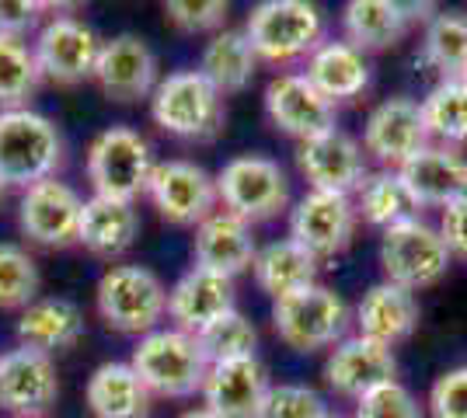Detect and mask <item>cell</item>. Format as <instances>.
<instances>
[{
  "label": "cell",
  "mask_w": 467,
  "mask_h": 418,
  "mask_svg": "<svg viewBox=\"0 0 467 418\" xmlns=\"http://www.w3.org/2000/svg\"><path fill=\"white\" fill-rule=\"evenodd\" d=\"M356 223L359 217H356L352 196L304 192L290 209V240H296L314 261H325L349 248Z\"/></svg>",
  "instance_id": "cell-11"
},
{
  "label": "cell",
  "mask_w": 467,
  "mask_h": 418,
  "mask_svg": "<svg viewBox=\"0 0 467 418\" xmlns=\"http://www.w3.org/2000/svg\"><path fill=\"white\" fill-rule=\"evenodd\" d=\"M429 143L432 139L422 122V108H419V101L405 98V95L380 101L363 126V150L394 171Z\"/></svg>",
  "instance_id": "cell-15"
},
{
  "label": "cell",
  "mask_w": 467,
  "mask_h": 418,
  "mask_svg": "<svg viewBox=\"0 0 467 418\" xmlns=\"http://www.w3.org/2000/svg\"><path fill=\"white\" fill-rule=\"evenodd\" d=\"M254 255H258V244H254L252 223L227 209H216L213 217H206L195 227L192 261L199 269L234 279L252 269Z\"/></svg>",
  "instance_id": "cell-21"
},
{
  "label": "cell",
  "mask_w": 467,
  "mask_h": 418,
  "mask_svg": "<svg viewBox=\"0 0 467 418\" xmlns=\"http://www.w3.org/2000/svg\"><path fill=\"white\" fill-rule=\"evenodd\" d=\"M63 160V137L32 108H0V181L18 185L21 192L36 181L57 175Z\"/></svg>",
  "instance_id": "cell-3"
},
{
  "label": "cell",
  "mask_w": 467,
  "mask_h": 418,
  "mask_svg": "<svg viewBox=\"0 0 467 418\" xmlns=\"http://www.w3.org/2000/svg\"><path fill=\"white\" fill-rule=\"evenodd\" d=\"M254 282L262 293H269L275 300L290 297L296 290H307L317 282V261L296 244V240L283 238L273 240L265 248H258V255L252 261Z\"/></svg>",
  "instance_id": "cell-31"
},
{
  "label": "cell",
  "mask_w": 467,
  "mask_h": 418,
  "mask_svg": "<svg viewBox=\"0 0 467 418\" xmlns=\"http://www.w3.org/2000/svg\"><path fill=\"white\" fill-rule=\"evenodd\" d=\"M296 168L307 178L311 192L352 196L367 178V150L359 139H352L335 126L296 147Z\"/></svg>",
  "instance_id": "cell-13"
},
{
  "label": "cell",
  "mask_w": 467,
  "mask_h": 418,
  "mask_svg": "<svg viewBox=\"0 0 467 418\" xmlns=\"http://www.w3.org/2000/svg\"><path fill=\"white\" fill-rule=\"evenodd\" d=\"M411 4H394V0H349L342 11V32L346 42L359 53H380L390 49L409 36Z\"/></svg>",
  "instance_id": "cell-27"
},
{
  "label": "cell",
  "mask_w": 467,
  "mask_h": 418,
  "mask_svg": "<svg viewBox=\"0 0 467 418\" xmlns=\"http://www.w3.org/2000/svg\"><path fill=\"white\" fill-rule=\"evenodd\" d=\"M84 401L95 418H147L154 394L130 362H101L88 380Z\"/></svg>",
  "instance_id": "cell-29"
},
{
  "label": "cell",
  "mask_w": 467,
  "mask_h": 418,
  "mask_svg": "<svg viewBox=\"0 0 467 418\" xmlns=\"http://www.w3.org/2000/svg\"><path fill=\"white\" fill-rule=\"evenodd\" d=\"M39 15L42 4H32V0H0V36L25 39L39 25Z\"/></svg>",
  "instance_id": "cell-43"
},
{
  "label": "cell",
  "mask_w": 467,
  "mask_h": 418,
  "mask_svg": "<svg viewBox=\"0 0 467 418\" xmlns=\"http://www.w3.org/2000/svg\"><path fill=\"white\" fill-rule=\"evenodd\" d=\"M401 181L409 185L411 199L422 206H447L467 192V158H461L453 147L429 143L415 158L398 168Z\"/></svg>",
  "instance_id": "cell-24"
},
{
  "label": "cell",
  "mask_w": 467,
  "mask_h": 418,
  "mask_svg": "<svg viewBox=\"0 0 467 418\" xmlns=\"http://www.w3.org/2000/svg\"><path fill=\"white\" fill-rule=\"evenodd\" d=\"M178 418H216L210 408H189V412H182Z\"/></svg>",
  "instance_id": "cell-44"
},
{
  "label": "cell",
  "mask_w": 467,
  "mask_h": 418,
  "mask_svg": "<svg viewBox=\"0 0 467 418\" xmlns=\"http://www.w3.org/2000/svg\"><path fill=\"white\" fill-rule=\"evenodd\" d=\"M352 206H356V217L367 219L370 227H380V230L419 217V202L411 199L409 185L401 181L394 168L367 171L363 185L352 192Z\"/></svg>",
  "instance_id": "cell-32"
},
{
  "label": "cell",
  "mask_w": 467,
  "mask_h": 418,
  "mask_svg": "<svg viewBox=\"0 0 467 418\" xmlns=\"http://www.w3.org/2000/svg\"><path fill=\"white\" fill-rule=\"evenodd\" d=\"M422 56L429 66L443 74V80L461 77L467 66V15L457 11L432 15L422 32Z\"/></svg>",
  "instance_id": "cell-34"
},
{
  "label": "cell",
  "mask_w": 467,
  "mask_h": 418,
  "mask_svg": "<svg viewBox=\"0 0 467 418\" xmlns=\"http://www.w3.org/2000/svg\"><path fill=\"white\" fill-rule=\"evenodd\" d=\"M150 119L168 137L206 143L223 126V98L199 70H175L157 80L150 95Z\"/></svg>",
  "instance_id": "cell-5"
},
{
  "label": "cell",
  "mask_w": 467,
  "mask_h": 418,
  "mask_svg": "<svg viewBox=\"0 0 467 418\" xmlns=\"http://www.w3.org/2000/svg\"><path fill=\"white\" fill-rule=\"evenodd\" d=\"M352 418H422V404L415 401V394L405 383L390 380V383H380L370 394L356 401Z\"/></svg>",
  "instance_id": "cell-40"
},
{
  "label": "cell",
  "mask_w": 467,
  "mask_h": 418,
  "mask_svg": "<svg viewBox=\"0 0 467 418\" xmlns=\"http://www.w3.org/2000/svg\"><path fill=\"white\" fill-rule=\"evenodd\" d=\"M140 234V217L133 202L105 199V196H91L84 199L78 227V244H84L98 259H119L133 248Z\"/></svg>",
  "instance_id": "cell-26"
},
{
  "label": "cell",
  "mask_w": 467,
  "mask_h": 418,
  "mask_svg": "<svg viewBox=\"0 0 467 418\" xmlns=\"http://www.w3.org/2000/svg\"><path fill=\"white\" fill-rule=\"evenodd\" d=\"M436 230H440V238L447 244L450 259L467 261V192L443 206V217H440Z\"/></svg>",
  "instance_id": "cell-42"
},
{
  "label": "cell",
  "mask_w": 467,
  "mask_h": 418,
  "mask_svg": "<svg viewBox=\"0 0 467 418\" xmlns=\"http://www.w3.org/2000/svg\"><path fill=\"white\" fill-rule=\"evenodd\" d=\"M150 171H154L150 143L130 126H109L88 147V181L95 196L133 202L147 192Z\"/></svg>",
  "instance_id": "cell-7"
},
{
  "label": "cell",
  "mask_w": 467,
  "mask_h": 418,
  "mask_svg": "<svg viewBox=\"0 0 467 418\" xmlns=\"http://www.w3.org/2000/svg\"><path fill=\"white\" fill-rule=\"evenodd\" d=\"M265 116L279 133L300 139V143L335 129V105L304 74H279L269 80Z\"/></svg>",
  "instance_id": "cell-16"
},
{
  "label": "cell",
  "mask_w": 467,
  "mask_h": 418,
  "mask_svg": "<svg viewBox=\"0 0 467 418\" xmlns=\"http://www.w3.org/2000/svg\"><path fill=\"white\" fill-rule=\"evenodd\" d=\"M254 66H258V56H254L244 28H223V32L210 36V42L202 46V56H199V74L213 84L220 98L244 91L254 77Z\"/></svg>",
  "instance_id": "cell-30"
},
{
  "label": "cell",
  "mask_w": 467,
  "mask_h": 418,
  "mask_svg": "<svg viewBox=\"0 0 467 418\" xmlns=\"http://www.w3.org/2000/svg\"><path fill=\"white\" fill-rule=\"evenodd\" d=\"M461 80H464V84H467V66H464V74H461Z\"/></svg>",
  "instance_id": "cell-47"
},
{
  "label": "cell",
  "mask_w": 467,
  "mask_h": 418,
  "mask_svg": "<svg viewBox=\"0 0 467 418\" xmlns=\"http://www.w3.org/2000/svg\"><path fill=\"white\" fill-rule=\"evenodd\" d=\"M4 189H7V185H4V181H0V202H4Z\"/></svg>",
  "instance_id": "cell-45"
},
{
  "label": "cell",
  "mask_w": 467,
  "mask_h": 418,
  "mask_svg": "<svg viewBox=\"0 0 467 418\" xmlns=\"http://www.w3.org/2000/svg\"><path fill=\"white\" fill-rule=\"evenodd\" d=\"M216 199L234 217L269 219L290 206V178L273 158L241 154L216 171Z\"/></svg>",
  "instance_id": "cell-9"
},
{
  "label": "cell",
  "mask_w": 467,
  "mask_h": 418,
  "mask_svg": "<svg viewBox=\"0 0 467 418\" xmlns=\"http://www.w3.org/2000/svg\"><path fill=\"white\" fill-rule=\"evenodd\" d=\"M304 77L335 105V101L359 98L370 87V63H367V53H359L346 39H328L307 56Z\"/></svg>",
  "instance_id": "cell-25"
},
{
  "label": "cell",
  "mask_w": 467,
  "mask_h": 418,
  "mask_svg": "<svg viewBox=\"0 0 467 418\" xmlns=\"http://www.w3.org/2000/svg\"><path fill=\"white\" fill-rule=\"evenodd\" d=\"M95 80L101 84V91L119 105L130 101L150 98L157 87V56L147 46V39L140 36H116V39L101 42L98 53Z\"/></svg>",
  "instance_id": "cell-18"
},
{
  "label": "cell",
  "mask_w": 467,
  "mask_h": 418,
  "mask_svg": "<svg viewBox=\"0 0 467 418\" xmlns=\"http://www.w3.org/2000/svg\"><path fill=\"white\" fill-rule=\"evenodd\" d=\"M325 418H349V415H331V412H328V415H325Z\"/></svg>",
  "instance_id": "cell-46"
},
{
  "label": "cell",
  "mask_w": 467,
  "mask_h": 418,
  "mask_svg": "<svg viewBox=\"0 0 467 418\" xmlns=\"http://www.w3.org/2000/svg\"><path fill=\"white\" fill-rule=\"evenodd\" d=\"M352 324L349 303L335 290L314 282L307 290H296L290 297L273 303V328L275 335L296 352H321L335 349L346 339Z\"/></svg>",
  "instance_id": "cell-6"
},
{
  "label": "cell",
  "mask_w": 467,
  "mask_h": 418,
  "mask_svg": "<svg viewBox=\"0 0 467 418\" xmlns=\"http://www.w3.org/2000/svg\"><path fill=\"white\" fill-rule=\"evenodd\" d=\"M39 300V265L21 244H0V311H25Z\"/></svg>",
  "instance_id": "cell-37"
},
{
  "label": "cell",
  "mask_w": 467,
  "mask_h": 418,
  "mask_svg": "<svg viewBox=\"0 0 467 418\" xmlns=\"http://www.w3.org/2000/svg\"><path fill=\"white\" fill-rule=\"evenodd\" d=\"M352 321L359 328L356 335L394 349L398 342H405L419 328V300L409 290H401V286H394L388 279H380L356 303Z\"/></svg>",
  "instance_id": "cell-23"
},
{
  "label": "cell",
  "mask_w": 467,
  "mask_h": 418,
  "mask_svg": "<svg viewBox=\"0 0 467 418\" xmlns=\"http://www.w3.org/2000/svg\"><path fill=\"white\" fill-rule=\"evenodd\" d=\"M195 342H199L202 356L210 359V366H213V362H227V359L254 356L258 331H254L252 321L234 307L231 314H223V318H216L213 324H206V328L195 335Z\"/></svg>",
  "instance_id": "cell-36"
},
{
  "label": "cell",
  "mask_w": 467,
  "mask_h": 418,
  "mask_svg": "<svg viewBox=\"0 0 467 418\" xmlns=\"http://www.w3.org/2000/svg\"><path fill=\"white\" fill-rule=\"evenodd\" d=\"M147 196L154 209L175 227H199L206 217H213L220 199H216V178L199 168L195 160H161L150 171Z\"/></svg>",
  "instance_id": "cell-10"
},
{
  "label": "cell",
  "mask_w": 467,
  "mask_h": 418,
  "mask_svg": "<svg viewBox=\"0 0 467 418\" xmlns=\"http://www.w3.org/2000/svg\"><path fill=\"white\" fill-rule=\"evenodd\" d=\"M32 53H36L42 77L57 80V84H80V80L95 77L101 39L88 21L74 15H57L39 28Z\"/></svg>",
  "instance_id": "cell-12"
},
{
  "label": "cell",
  "mask_w": 467,
  "mask_h": 418,
  "mask_svg": "<svg viewBox=\"0 0 467 418\" xmlns=\"http://www.w3.org/2000/svg\"><path fill=\"white\" fill-rule=\"evenodd\" d=\"M398 380L394 349L377 345L363 335H346L325 359V383L342 398H363L373 387Z\"/></svg>",
  "instance_id": "cell-19"
},
{
  "label": "cell",
  "mask_w": 467,
  "mask_h": 418,
  "mask_svg": "<svg viewBox=\"0 0 467 418\" xmlns=\"http://www.w3.org/2000/svg\"><path fill=\"white\" fill-rule=\"evenodd\" d=\"M28 418H49V415H28Z\"/></svg>",
  "instance_id": "cell-48"
},
{
  "label": "cell",
  "mask_w": 467,
  "mask_h": 418,
  "mask_svg": "<svg viewBox=\"0 0 467 418\" xmlns=\"http://www.w3.org/2000/svg\"><path fill=\"white\" fill-rule=\"evenodd\" d=\"M80 209H84V199L67 181H36L21 192L18 227L25 238L42 248H70V244H78Z\"/></svg>",
  "instance_id": "cell-14"
},
{
  "label": "cell",
  "mask_w": 467,
  "mask_h": 418,
  "mask_svg": "<svg viewBox=\"0 0 467 418\" xmlns=\"http://www.w3.org/2000/svg\"><path fill=\"white\" fill-rule=\"evenodd\" d=\"M59 398L53 359L32 349H11L0 356V408L18 418L46 415Z\"/></svg>",
  "instance_id": "cell-17"
},
{
  "label": "cell",
  "mask_w": 467,
  "mask_h": 418,
  "mask_svg": "<svg viewBox=\"0 0 467 418\" xmlns=\"http://www.w3.org/2000/svg\"><path fill=\"white\" fill-rule=\"evenodd\" d=\"M422 122L432 143L440 147H467V84L461 77L440 80L426 98L419 101Z\"/></svg>",
  "instance_id": "cell-33"
},
{
  "label": "cell",
  "mask_w": 467,
  "mask_h": 418,
  "mask_svg": "<svg viewBox=\"0 0 467 418\" xmlns=\"http://www.w3.org/2000/svg\"><path fill=\"white\" fill-rule=\"evenodd\" d=\"M39 63L25 39L0 36V105L4 108H25L28 95L39 87Z\"/></svg>",
  "instance_id": "cell-35"
},
{
  "label": "cell",
  "mask_w": 467,
  "mask_h": 418,
  "mask_svg": "<svg viewBox=\"0 0 467 418\" xmlns=\"http://www.w3.org/2000/svg\"><path fill=\"white\" fill-rule=\"evenodd\" d=\"M269 387L273 383L258 356L213 362L202 383V408L216 418H258Z\"/></svg>",
  "instance_id": "cell-20"
},
{
  "label": "cell",
  "mask_w": 467,
  "mask_h": 418,
  "mask_svg": "<svg viewBox=\"0 0 467 418\" xmlns=\"http://www.w3.org/2000/svg\"><path fill=\"white\" fill-rule=\"evenodd\" d=\"M429 415L467 418V366H453L436 377L432 391H429Z\"/></svg>",
  "instance_id": "cell-41"
},
{
  "label": "cell",
  "mask_w": 467,
  "mask_h": 418,
  "mask_svg": "<svg viewBox=\"0 0 467 418\" xmlns=\"http://www.w3.org/2000/svg\"><path fill=\"white\" fill-rule=\"evenodd\" d=\"M130 366L154 398H192L195 391H202L210 373V359L202 356L195 335L178 328H154L150 335H143L133 345Z\"/></svg>",
  "instance_id": "cell-2"
},
{
  "label": "cell",
  "mask_w": 467,
  "mask_h": 418,
  "mask_svg": "<svg viewBox=\"0 0 467 418\" xmlns=\"http://www.w3.org/2000/svg\"><path fill=\"white\" fill-rule=\"evenodd\" d=\"M227 4L223 0H168L164 18L185 36H206V32H223L227 25Z\"/></svg>",
  "instance_id": "cell-39"
},
{
  "label": "cell",
  "mask_w": 467,
  "mask_h": 418,
  "mask_svg": "<svg viewBox=\"0 0 467 418\" xmlns=\"http://www.w3.org/2000/svg\"><path fill=\"white\" fill-rule=\"evenodd\" d=\"M450 261L453 259H450L440 230L432 223H426L422 217L394 223L380 238V269H384V279L394 282V286H401V290H409V293L436 286L450 272Z\"/></svg>",
  "instance_id": "cell-8"
},
{
  "label": "cell",
  "mask_w": 467,
  "mask_h": 418,
  "mask_svg": "<svg viewBox=\"0 0 467 418\" xmlns=\"http://www.w3.org/2000/svg\"><path fill=\"white\" fill-rule=\"evenodd\" d=\"M234 311V279L216 276L210 269L192 265L185 276L168 290V318L175 321L178 331L199 335L206 324Z\"/></svg>",
  "instance_id": "cell-22"
},
{
  "label": "cell",
  "mask_w": 467,
  "mask_h": 418,
  "mask_svg": "<svg viewBox=\"0 0 467 418\" xmlns=\"http://www.w3.org/2000/svg\"><path fill=\"white\" fill-rule=\"evenodd\" d=\"M98 318L119 335H150L168 318V290L147 265H112L95 286Z\"/></svg>",
  "instance_id": "cell-1"
},
{
  "label": "cell",
  "mask_w": 467,
  "mask_h": 418,
  "mask_svg": "<svg viewBox=\"0 0 467 418\" xmlns=\"http://www.w3.org/2000/svg\"><path fill=\"white\" fill-rule=\"evenodd\" d=\"M244 36L258 60L283 66L293 60H307L325 42V18L321 7L307 0H265L252 7Z\"/></svg>",
  "instance_id": "cell-4"
},
{
  "label": "cell",
  "mask_w": 467,
  "mask_h": 418,
  "mask_svg": "<svg viewBox=\"0 0 467 418\" xmlns=\"http://www.w3.org/2000/svg\"><path fill=\"white\" fill-rule=\"evenodd\" d=\"M80 335H84V314L74 300L39 297L32 300L18 318L21 349H32L42 356L78 345Z\"/></svg>",
  "instance_id": "cell-28"
},
{
  "label": "cell",
  "mask_w": 467,
  "mask_h": 418,
  "mask_svg": "<svg viewBox=\"0 0 467 418\" xmlns=\"http://www.w3.org/2000/svg\"><path fill=\"white\" fill-rule=\"evenodd\" d=\"M328 408L307 383H275L262 401L258 418H325Z\"/></svg>",
  "instance_id": "cell-38"
}]
</instances>
